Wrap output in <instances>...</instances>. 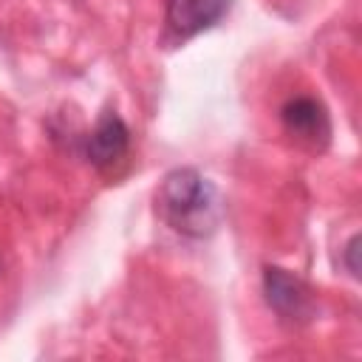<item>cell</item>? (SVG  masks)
I'll use <instances>...</instances> for the list:
<instances>
[{
    "mask_svg": "<svg viewBox=\"0 0 362 362\" xmlns=\"http://www.w3.org/2000/svg\"><path fill=\"white\" fill-rule=\"evenodd\" d=\"M156 209L170 229L187 238H209L223 218L215 184L192 167H175L164 175L156 192Z\"/></svg>",
    "mask_w": 362,
    "mask_h": 362,
    "instance_id": "obj_1",
    "label": "cell"
},
{
    "mask_svg": "<svg viewBox=\"0 0 362 362\" xmlns=\"http://www.w3.org/2000/svg\"><path fill=\"white\" fill-rule=\"evenodd\" d=\"M263 294L269 308L288 322H305L314 317V297L303 277L280 266L263 269Z\"/></svg>",
    "mask_w": 362,
    "mask_h": 362,
    "instance_id": "obj_2",
    "label": "cell"
},
{
    "mask_svg": "<svg viewBox=\"0 0 362 362\" xmlns=\"http://www.w3.org/2000/svg\"><path fill=\"white\" fill-rule=\"evenodd\" d=\"M280 122L294 141L311 150H322L331 139V116L325 105L314 96H291L280 107Z\"/></svg>",
    "mask_w": 362,
    "mask_h": 362,
    "instance_id": "obj_3",
    "label": "cell"
},
{
    "mask_svg": "<svg viewBox=\"0 0 362 362\" xmlns=\"http://www.w3.org/2000/svg\"><path fill=\"white\" fill-rule=\"evenodd\" d=\"M127 147H130V130L116 110H105L99 116V122L93 124V130L82 139L85 161L99 170L119 164L127 156Z\"/></svg>",
    "mask_w": 362,
    "mask_h": 362,
    "instance_id": "obj_4",
    "label": "cell"
},
{
    "mask_svg": "<svg viewBox=\"0 0 362 362\" xmlns=\"http://www.w3.org/2000/svg\"><path fill=\"white\" fill-rule=\"evenodd\" d=\"M232 8V0H167L164 20L173 37L189 40L212 25H218Z\"/></svg>",
    "mask_w": 362,
    "mask_h": 362,
    "instance_id": "obj_5",
    "label": "cell"
},
{
    "mask_svg": "<svg viewBox=\"0 0 362 362\" xmlns=\"http://www.w3.org/2000/svg\"><path fill=\"white\" fill-rule=\"evenodd\" d=\"M356 255H359V235H354L348 243H345V263H348V272L354 277H359V263H356Z\"/></svg>",
    "mask_w": 362,
    "mask_h": 362,
    "instance_id": "obj_6",
    "label": "cell"
}]
</instances>
